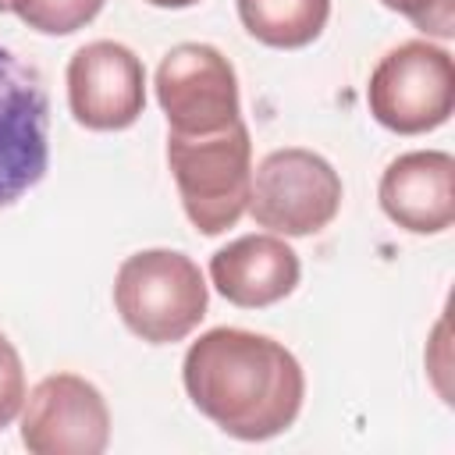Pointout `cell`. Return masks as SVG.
Here are the masks:
<instances>
[{"label": "cell", "mask_w": 455, "mask_h": 455, "mask_svg": "<svg viewBox=\"0 0 455 455\" xmlns=\"http://www.w3.org/2000/svg\"><path fill=\"white\" fill-rule=\"evenodd\" d=\"M181 380L192 405L238 441H267L284 434L306 395L299 359L274 338L213 327L188 345Z\"/></svg>", "instance_id": "6da1fadb"}, {"label": "cell", "mask_w": 455, "mask_h": 455, "mask_svg": "<svg viewBox=\"0 0 455 455\" xmlns=\"http://www.w3.org/2000/svg\"><path fill=\"white\" fill-rule=\"evenodd\" d=\"M167 164L188 220L203 235L238 224L252 188V142L245 121H231L213 135H167Z\"/></svg>", "instance_id": "7a4b0ae2"}, {"label": "cell", "mask_w": 455, "mask_h": 455, "mask_svg": "<svg viewBox=\"0 0 455 455\" xmlns=\"http://www.w3.org/2000/svg\"><path fill=\"white\" fill-rule=\"evenodd\" d=\"M206 302L203 270L178 249H142L117 267L114 306L124 327L149 345L188 338L206 316Z\"/></svg>", "instance_id": "3957f363"}, {"label": "cell", "mask_w": 455, "mask_h": 455, "mask_svg": "<svg viewBox=\"0 0 455 455\" xmlns=\"http://www.w3.org/2000/svg\"><path fill=\"white\" fill-rule=\"evenodd\" d=\"M370 114L398 135L441 128L455 110V60L448 50L409 39L387 50L366 85Z\"/></svg>", "instance_id": "277c9868"}, {"label": "cell", "mask_w": 455, "mask_h": 455, "mask_svg": "<svg viewBox=\"0 0 455 455\" xmlns=\"http://www.w3.org/2000/svg\"><path fill=\"white\" fill-rule=\"evenodd\" d=\"M245 210L259 228H270L274 235H316L341 210V178L313 149H274L252 171Z\"/></svg>", "instance_id": "5b68a950"}, {"label": "cell", "mask_w": 455, "mask_h": 455, "mask_svg": "<svg viewBox=\"0 0 455 455\" xmlns=\"http://www.w3.org/2000/svg\"><path fill=\"white\" fill-rule=\"evenodd\" d=\"M50 164V100L43 78L0 46V206L43 181Z\"/></svg>", "instance_id": "8992f818"}, {"label": "cell", "mask_w": 455, "mask_h": 455, "mask_svg": "<svg viewBox=\"0 0 455 455\" xmlns=\"http://www.w3.org/2000/svg\"><path fill=\"white\" fill-rule=\"evenodd\" d=\"M156 100L178 135H213L238 121V78L210 43H178L156 68Z\"/></svg>", "instance_id": "52a82bcc"}, {"label": "cell", "mask_w": 455, "mask_h": 455, "mask_svg": "<svg viewBox=\"0 0 455 455\" xmlns=\"http://www.w3.org/2000/svg\"><path fill=\"white\" fill-rule=\"evenodd\" d=\"M21 444L32 455H100L110 444V409L78 373H50L25 398Z\"/></svg>", "instance_id": "ba28073f"}, {"label": "cell", "mask_w": 455, "mask_h": 455, "mask_svg": "<svg viewBox=\"0 0 455 455\" xmlns=\"http://www.w3.org/2000/svg\"><path fill=\"white\" fill-rule=\"evenodd\" d=\"M68 107L92 132H121L146 107V68L114 39H96L68 60Z\"/></svg>", "instance_id": "9c48e42d"}, {"label": "cell", "mask_w": 455, "mask_h": 455, "mask_svg": "<svg viewBox=\"0 0 455 455\" xmlns=\"http://www.w3.org/2000/svg\"><path fill=\"white\" fill-rule=\"evenodd\" d=\"M380 210L412 235H441L455 220V160L444 149L402 153L377 188Z\"/></svg>", "instance_id": "30bf717a"}, {"label": "cell", "mask_w": 455, "mask_h": 455, "mask_svg": "<svg viewBox=\"0 0 455 455\" xmlns=\"http://www.w3.org/2000/svg\"><path fill=\"white\" fill-rule=\"evenodd\" d=\"M299 256L281 235H242L210 256L213 288L242 309L281 302L299 284Z\"/></svg>", "instance_id": "8fae6325"}, {"label": "cell", "mask_w": 455, "mask_h": 455, "mask_svg": "<svg viewBox=\"0 0 455 455\" xmlns=\"http://www.w3.org/2000/svg\"><path fill=\"white\" fill-rule=\"evenodd\" d=\"M238 18L263 46L302 50L323 32L331 0H238Z\"/></svg>", "instance_id": "7c38bea8"}, {"label": "cell", "mask_w": 455, "mask_h": 455, "mask_svg": "<svg viewBox=\"0 0 455 455\" xmlns=\"http://www.w3.org/2000/svg\"><path fill=\"white\" fill-rule=\"evenodd\" d=\"M107 0H11V11L43 36H71L85 28Z\"/></svg>", "instance_id": "4fadbf2b"}, {"label": "cell", "mask_w": 455, "mask_h": 455, "mask_svg": "<svg viewBox=\"0 0 455 455\" xmlns=\"http://www.w3.org/2000/svg\"><path fill=\"white\" fill-rule=\"evenodd\" d=\"M380 4L405 14L427 36H437V39L455 36V0H380Z\"/></svg>", "instance_id": "5bb4252c"}, {"label": "cell", "mask_w": 455, "mask_h": 455, "mask_svg": "<svg viewBox=\"0 0 455 455\" xmlns=\"http://www.w3.org/2000/svg\"><path fill=\"white\" fill-rule=\"evenodd\" d=\"M25 405V366L18 348L0 334V430L21 412Z\"/></svg>", "instance_id": "9a60e30c"}, {"label": "cell", "mask_w": 455, "mask_h": 455, "mask_svg": "<svg viewBox=\"0 0 455 455\" xmlns=\"http://www.w3.org/2000/svg\"><path fill=\"white\" fill-rule=\"evenodd\" d=\"M146 4H153V7H171V11H178V7H192V4H199V0H146Z\"/></svg>", "instance_id": "2e32d148"}, {"label": "cell", "mask_w": 455, "mask_h": 455, "mask_svg": "<svg viewBox=\"0 0 455 455\" xmlns=\"http://www.w3.org/2000/svg\"><path fill=\"white\" fill-rule=\"evenodd\" d=\"M0 11H11V0H0Z\"/></svg>", "instance_id": "e0dca14e"}]
</instances>
